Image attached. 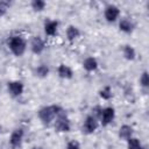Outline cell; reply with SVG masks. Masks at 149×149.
Wrapping results in <instances>:
<instances>
[{
  "label": "cell",
  "mask_w": 149,
  "mask_h": 149,
  "mask_svg": "<svg viewBox=\"0 0 149 149\" xmlns=\"http://www.w3.org/2000/svg\"><path fill=\"white\" fill-rule=\"evenodd\" d=\"M65 113V109L57 104H51V105H45L42 106L37 111V118L44 126H50L54 123L55 119L62 114Z\"/></svg>",
  "instance_id": "cell-1"
},
{
  "label": "cell",
  "mask_w": 149,
  "mask_h": 149,
  "mask_svg": "<svg viewBox=\"0 0 149 149\" xmlns=\"http://www.w3.org/2000/svg\"><path fill=\"white\" fill-rule=\"evenodd\" d=\"M7 48L15 57H21L28 49V41L20 34H14L7 40Z\"/></svg>",
  "instance_id": "cell-2"
},
{
  "label": "cell",
  "mask_w": 149,
  "mask_h": 149,
  "mask_svg": "<svg viewBox=\"0 0 149 149\" xmlns=\"http://www.w3.org/2000/svg\"><path fill=\"white\" fill-rule=\"evenodd\" d=\"M23 139H24V129L21 127L14 128L9 135L8 144L12 149H20L23 144Z\"/></svg>",
  "instance_id": "cell-3"
},
{
  "label": "cell",
  "mask_w": 149,
  "mask_h": 149,
  "mask_svg": "<svg viewBox=\"0 0 149 149\" xmlns=\"http://www.w3.org/2000/svg\"><path fill=\"white\" fill-rule=\"evenodd\" d=\"M54 129L56 133H61V134H65L69 133L71 130V121L68 118L66 113L57 116L54 121Z\"/></svg>",
  "instance_id": "cell-4"
},
{
  "label": "cell",
  "mask_w": 149,
  "mask_h": 149,
  "mask_svg": "<svg viewBox=\"0 0 149 149\" xmlns=\"http://www.w3.org/2000/svg\"><path fill=\"white\" fill-rule=\"evenodd\" d=\"M121 16V10L120 8L114 5V3H108L104 8V19L108 23H114L116 22Z\"/></svg>",
  "instance_id": "cell-5"
},
{
  "label": "cell",
  "mask_w": 149,
  "mask_h": 149,
  "mask_svg": "<svg viewBox=\"0 0 149 149\" xmlns=\"http://www.w3.org/2000/svg\"><path fill=\"white\" fill-rule=\"evenodd\" d=\"M100 123H99V120L97 118H94L93 115L88 114L85 116L84 121H83V126H81V130L85 135H91L93 133L97 132V129L99 128Z\"/></svg>",
  "instance_id": "cell-6"
},
{
  "label": "cell",
  "mask_w": 149,
  "mask_h": 149,
  "mask_svg": "<svg viewBox=\"0 0 149 149\" xmlns=\"http://www.w3.org/2000/svg\"><path fill=\"white\" fill-rule=\"evenodd\" d=\"M115 115H116V112L113 106L102 107V111H101V114L99 118V123L102 127H107L115 120Z\"/></svg>",
  "instance_id": "cell-7"
},
{
  "label": "cell",
  "mask_w": 149,
  "mask_h": 149,
  "mask_svg": "<svg viewBox=\"0 0 149 149\" xmlns=\"http://www.w3.org/2000/svg\"><path fill=\"white\" fill-rule=\"evenodd\" d=\"M28 47L30 49V51L34 54V55H41L44 52L47 45H45V41L38 36V35H35V36H31V38L29 40V43H28Z\"/></svg>",
  "instance_id": "cell-8"
},
{
  "label": "cell",
  "mask_w": 149,
  "mask_h": 149,
  "mask_svg": "<svg viewBox=\"0 0 149 149\" xmlns=\"http://www.w3.org/2000/svg\"><path fill=\"white\" fill-rule=\"evenodd\" d=\"M7 92L12 98H19L24 92V84L21 80H9L6 85Z\"/></svg>",
  "instance_id": "cell-9"
},
{
  "label": "cell",
  "mask_w": 149,
  "mask_h": 149,
  "mask_svg": "<svg viewBox=\"0 0 149 149\" xmlns=\"http://www.w3.org/2000/svg\"><path fill=\"white\" fill-rule=\"evenodd\" d=\"M135 29V22L129 16H123L119 19V30L125 34H132Z\"/></svg>",
  "instance_id": "cell-10"
},
{
  "label": "cell",
  "mask_w": 149,
  "mask_h": 149,
  "mask_svg": "<svg viewBox=\"0 0 149 149\" xmlns=\"http://www.w3.org/2000/svg\"><path fill=\"white\" fill-rule=\"evenodd\" d=\"M43 29H44V34L49 37H55L58 34V29H59V22L57 20H47L43 24Z\"/></svg>",
  "instance_id": "cell-11"
},
{
  "label": "cell",
  "mask_w": 149,
  "mask_h": 149,
  "mask_svg": "<svg viewBox=\"0 0 149 149\" xmlns=\"http://www.w3.org/2000/svg\"><path fill=\"white\" fill-rule=\"evenodd\" d=\"M81 36V30L74 26V24H69L65 29V37L68 40L69 43H73L74 41H77L79 37Z\"/></svg>",
  "instance_id": "cell-12"
},
{
  "label": "cell",
  "mask_w": 149,
  "mask_h": 149,
  "mask_svg": "<svg viewBox=\"0 0 149 149\" xmlns=\"http://www.w3.org/2000/svg\"><path fill=\"white\" fill-rule=\"evenodd\" d=\"M73 74H74V72H73V70H72V68L70 65L62 63V64H59L57 66V76L59 78L69 80V79L73 78Z\"/></svg>",
  "instance_id": "cell-13"
},
{
  "label": "cell",
  "mask_w": 149,
  "mask_h": 149,
  "mask_svg": "<svg viewBox=\"0 0 149 149\" xmlns=\"http://www.w3.org/2000/svg\"><path fill=\"white\" fill-rule=\"evenodd\" d=\"M81 66L86 72H95L99 69V62H98V59L95 57L88 56L83 61Z\"/></svg>",
  "instance_id": "cell-14"
},
{
  "label": "cell",
  "mask_w": 149,
  "mask_h": 149,
  "mask_svg": "<svg viewBox=\"0 0 149 149\" xmlns=\"http://www.w3.org/2000/svg\"><path fill=\"white\" fill-rule=\"evenodd\" d=\"M132 136H134V128H133V126H130L128 123L121 125L119 130H118V137L120 140H122V141H127Z\"/></svg>",
  "instance_id": "cell-15"
},
{
  "label": "cell",
  "mask_w": 149,
  "mask_h": 149,
  "mask_svg": "<svg viewBox=\"0 0 149 149\" xmlns=\"http://www.w3.org/2000/svg\"><path fill=\"white\" fill-rule=\"evenodd\" d=\"M121 52H122V56L126 61H134L136 58V50L133 45L130 44H125L122 45L121 48Z\"/></svg>",
  "instance_id": "cell-16"
},
{
  "label": "cell",
  "mask_w": 149,
  "mask_h": 149,
  "mask_svg": "<svg viewBox=\"0 0 149 149\" xmlns=\"http://www.w3.org/2000/svg\"><path fill=\"white\" fill-rule=\"evenodd\" d=\"M34 74L37 78H41V79L47 78L50 74V68H49V65H47V64H40V65L35 66L34 68Z\"/></svg>",
  "instance_id": "cell-17"
},
{
  "label": "cell",
  "mask_w": 149,
  "mask_h": 149,
  "mask_svg": "<svg viewBox=\"0 0 149 149\" xmlns=\"http://www.w3.org/2000/svg\"><path fill=\"white\" fill-rule=\"evenodd\" d=\"M98 94H99L100 99H102V100H105V101H108V100H111V99L113 98V91H112V87H111L109 85H106V86H104L102 88L99 90Z\"/></svg>",
  "instance_id": "cell-18"
},
{
  "label": "cell",
  "mask_w": 149,
  "mask_h": 149,
  "mask_svg": "<svg viewBox=\"0 0 149 149\" xmlns=\"http://www.w3.org/2000/svg\"><path fill=\"white\" fill-rule=\"evenodd\" d=\"M45 7H47V2L44 0H31L30 1V8L36 13L43 12Z\"/></svg>",
  "instance_id": "cell-19"
},
{
  "label": "cell",
  "mask_w": 149,
  "mask_h": 149,
  "mask_svg": "<svg viewBox=\"0 0 149 149\" xmlns=\"http://www.w3.org/2000/svg\"><path fill=\"white\" fill-rule=\"evenodd\" d=\"M126 143H127V149H139L142 146L141 140L135 136H132L130 139H128L126 141Z\"/></svg>",
  "instance_id": "cell-20"
},
{
  "label": "cell",
  "mask_w": 149,
  "mask_h": 149,
  "mask_svg": "<svg viewBox=\"0 0 149 149\" xmlns=\"http://www.w3.org/2000/svg\"><path fill=\"white\" fill-rule=\"evenodd\" d=\"M139 83H140V86L144 90H147L149 87V76H148V71L144 70L141 74H140V78H139Z\"/></svg>",
  "instance_id": "cell-21"
},
{
  "label": "cell",
  "mask_w": 149,
  "mask_h": 149,
  "mask_svg": "<svg viewBox=\"0 0 149 149\" xmlns=\"http://www.w3.org/2000/svg\"><path fill=\"white\" fill-rule=\"evenodd\" d=\"M12 6V2L8 0H0V17L5 16L7 14V12L9 10Z\"/></svg>",
  "instance_id": "cell-22"
},
{
  "label": "cell",
  "mask_w": 149,
  "mask_h": 149,
  "mask_svg": "<svg viewBox=\"0 0 149 149\" xmlns=\"http://www.w3.org/2000/svg\"><path fill=\"white\" fill-rule=\"evenodd\" d=\"M65 149H81V146H80L79 141L70 140V141H68V143L65 146Z\"/></svg>",
  "instance_id": "cell-23"
},
{
  "label": "cell",
  "mask_w": 149,
  "mask_h": 149,
  "mask_svg": "<svg viewBox=\"0 0 149 149\" xmlns=\"http://www.w3.org/2000/svg\"><path fill=\"white\" fill-rule=\"evenodd\" d=\"M101 111H102V107H101V106H94V107L92 108V113H91V115H93L94 118H97V119L99 120L100 114H101Z\"/></svg>",
  "instance_id": "cell-24"
},
{
  "label": "cell",
  "mask_w": 149,
  "mask_h": 149,
  "mask_svg": "<svg viewBox=\"0 0 149 149\" xmlns=\"http://www.w3.org/2000/svg\"><path fill=\"white\" fill-rule=\"evenodd\" d=\"M30 149H47V148H44V147H42V146H34V147H31Z\"/></svg>",
  "instance_id": "cell-25"
},
{
  "label": "cell",
  "mask_w": 149,
  "mask_h": 149,
  "mask_svg": "<svg viewBox=\"0 0 149 149\" xmlns=\"http://www.w3.org/2000/svg\"><path fill=\"white\" fill-rule=\"evenodd\" d=\"M139 149H148V148H147V146H143V144H142V146H141Z\"/></svg>",
  "instance_id": "cell-26"
},
{
  "label": "cell",
  "mask_w": 149,
  "mask_h": 149,
  "mask_svg": "<svg viewBox=\"0 0 149 149\" xmlns=\"http://www.w3.org/2000/svg\"><path fill=\"white\" fill-rule=\"evenodd\" d=\"M0 133H1V125H0Z\"/></svg>",
  "instance_id": "cell-27"
}]
</instances>
